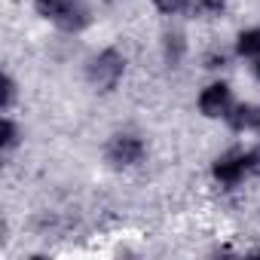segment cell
Returning <instances> with one entry per match:
<instances>
[{
  "label": "cell",
  "mask_w": 260,
  "mask_h": 260,
  "mask_svg": "<svg viewBox=\"0 0 260 260\" xmlns=\"http://www.w3.org/2000/svg\"><path fill=\"white\" fill-rule=\"evenodd\" d=\"M128 77V52L116 43L95 49L83 61V83L95 95H113Z\"/></svg>",
  "instance_id": "cell-1"
},
{
  "label": "cell",
  "mask_w": 260,
  "mask_h": 260,
  "mask_svg": "<svg viewBox=\"0 0 260 260\" xmlns=\"http://www.w3.org/2000/svg\"><path fill=\"white\" fill-rule=\"evenodd\" d=\"M31 10L40 22L52 25L61 37H83L95 22L89 0H31Z\"/></svg>",
  "instance_id": "cell-2"
},
{
  "label": "cell",
  "mask_w": 260,
  "mask_h": 260,
  "mask_svg": "<svg viewBox=\"0 0 260 260\" xmlns=\"http://www.w3.org/2000/svg\"><path fill=\"white\" fill-rule=\"evenodd\" d=\"M101 159L110 172L125 175V172H138L150 159V144L141 132L135 128H116L110 132L101 144Z\"/></svg>",
  "instance_id": "cell-3"
},
{
  "label": "cell",
  "mask_w": 260,
  "mask_h": 260,
  "mask_svg": "<svg viewBox=\"0 0 260 260\" xmlns=\"http://www.w3.org/2000/svg\"><path fill=\"white\" fill-rule=\"evenodd\" d=\"M208 178L220 193H239L248 181H254V175H251V147L233 144V147L220 150L208 162Z\"/></svg>",
  "instance_id": "cell-4"
},
{
  "label": "cell",
  "mask_w": 260,
  "mask_h": 260,
  "mask_svg": "<svg viewBox=\"0 0 260 260\" xmlns=\"http://www.w3.org/2000/svg\"><path fill=\"white\" fill-rule=\"evenodd\" d=\"M236 101H239V98H236L230 80L211 77V80L196 92V113H199L202 119H208V122H223Z\"/></svg>",
  "instance_id": "cell-5"
},
{
  "label": "cell",
  "mask_w": 260,
  "mask_h": 260,
  "mask_svg": "<svg viewBox=\"0 0 260 260\" xmlns=\"http://www.w3.org/2000/svg\"><path fill=\"white\" fill-rule=\"evenodd\" d=\"M156 49H159V61H162V68H169V71H181V68L187 64L193 46H190L187 31L178 28V25H172V28H166V31L159 34Z\"/></svg>",
  "instance_id": "cell-6"
},
{
  "label": "cell",
  "mask_w": 260,
  "mask_h": 260,
  "mask_svg": "<svg viewBox=\"0 0 260 260\" xmlns=\"http://www.w3.org/2000/svg\"><path fill=\"white\" fill-rule=\"evenodd\" d=\"M22 147H25V122L16 113H4L0 116V156L13 159Z\"/></svg>",
  "instance_id": "cell-7"
},
{
  "label": "cell",
  "mask_w": 260,
  "mask_h": 260,
  "mask_svg": "<svg viewBox=\"0 0 260 260\" xmlns=\"http://www.w3.org/2000/svg\"><path fill=\"white\" fill-rule=\"evenodd\" d=\"M233 55L239 61H254L260 58V25H248V28H239L236 37H233Z\"/></svg>",
  "instance_id": "cell-8"
},
{
  "label": "cell",
  "mask_w": 260,
  "mask_h": 260,
  "mask_svg": "<svg viewBox=\"0 0 260 260\" xmlns=\"http://www.w3.org/2000/svg\"><path fill=\"white\" fill-rule=\"evenodd\" d=\"M254 107L257 101H236L233 110L226 113L223 125L230 135H251V122H254Z\"/></svg>",
  "instance_id": "cell-9"
},
{
  "label": "cell",
  "mask_w": 260,
  "mask_h": 260,
  "mask_svg": "<svg viewBox=\"0 0 260 260\" xmlns=\"http://www.w3.org/2000/svg\"><path fill=\"white\" fill-rule=\"evenodd\" d=\"M233 49H223V46H217V43H211V46H205L202 52H199V68L202 71H208V74H214V77H220L223 71H230V64H233Z\"/></svg>",
  "instance_id": "cell-10"
},
{
  "label": "cell",
  "mask_w": 260,
  "mask_h": 260,
  "mask_svg": "<svg viewBox=\"0 0 260 260\" xmlns=\"http://www.w3.org/2000/svg\"><path fill=\"white\" fill-rule=\"evenodd\" d=\"M230 16V0H193L190 16L193 22H223Z\"/></svg>",
  "instance_id": "cell-11"
},
{
  "label": "cell",
  "mask_w": 260,
  "mask_h": 260,
  "mask_svg": "<svg viewBox=\"0 0 260 260\" xmlns=\"http://www.w3.org/2000/svg\"><path fill=\"white\" fill-rule=\"evenodd\" d=\"M19 104H22V83L7 68L4 77H0V113H16Z\"/></svg>",
  "instance_id": "cell-12"
},
{
  "label": "cell",
  "mask_w": 260,
  "mask_h": 260,
  "mask_svg": "<svg viewBox=\"0 0 260 260\" xmlns=\"http://www.w3.org/2000/svg\"><path fill=\"white\" fill-rule=\"evenodd\" d=\"M190 4L193 0H150V7H153V13L156 16H162V19H181V16H190Z\"/></svg>",
  "instance_id": "cell-13"
},
{
  "label": "cell",
  "mask_w": 260,
  "mask_h": 260,
  "mask_svg": "<svg viewBox=\"0 0 260 260\" xmlns=\"http://www.w3.org/2000/svg\"><path fill=\"white\" fill-rule=\"evenodd\" d=\"M251 175H254V181H260V141L251 144Z\"/></svg>",
  "instance_id": "cell-14"
},
{
  "label": "cell",
  "mask_w": 260,
  "mask_h": 260,
  "mask_svg": "<svg viewBox=\"0 0 260 260\" xmlns=\"http://www.w3.org/2000/svg\"><path fill=\"white\" fill-rule=\"evenodd\" d=\"M248 74H251V80L260 86V58H254V61H248Z\"/></svg>",
  "instance_id": "cell-15"
},
{
  "label": "cell",
  "mask_w": 260,
  "mask_h": 260,
  "mask_svg": "<svg viewBox=\"0 0 260 260\" xmlns=\"http://www.w3.org/2000/svg\"><path fill=\"white\" fill-rule=\"evenodd\" d=\"M211 254H214V257H217V254H239V248H233V245H214Z\"/></svg>",
  "instance_id": "cell-16"
},
{
  "label": "cell",
  "mask_w": 260,
  "mask_h": 260,
  "mask_svg": "<svg viewBox=\"0 0 260 260\" xmlns=\"http://www.w3.org/2000/svg\"><path fill=\"white\" fill-rule=\"evenodd\" d=\"M251 135H257V138H260V104L254 107V122H251Z\"/></svg>",
  "instance_id": "cell-17"
},
{
  "label": "cell",
  "mask_w": 260,
  "mask_h": 260,
  "mask_svg": "<svg viewBox=\"0 0 260 260\" xmlns=\"http://www.w3.org/2000/svg\"><path fill=\"white\" fill-rule=\"evenodd\" d=\"M245 254H248V257H260V245H254V248H245Z\"/></svg>",
  "instance_id": "cell-18"
},
{
  "label": "cell",
  "mask_w": 260,
  "mask_h": 260,
  "mask_svg": "<svg viewBox=\"0 0 260 260\" xmlns=\"http://www.w3.org/2000/svg\"><path fill=\"white\" fill-rule=\"evenodd\" d=\"M104 4H119V0H104Z\"/></svg>",
  "instance_id": "cell-19"
}]
</instances>
